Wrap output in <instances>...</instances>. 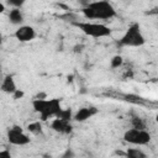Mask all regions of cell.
Returning <instances> with one entry per match:
<instances>
[{"label":"cell","mask_w":158,"mask_h":158,"mask_svg":"<svg viewBox=\"0 0 158 158\" xmlns=\"http://www.w3.org/2000/svg\"><path fill=\"white\" fill-rule=\"evenodd\" d=\"M81 14L88 20H104V21H109L117 15L115 7L107 0L89 1L88 5L81 7Z\"/></svg>","instance_id":"obj_1"},{"label":"cell","mask_w":158,"mask_h":158,"mask_svg":"<svg viewBox=\"0 0 158 158\" xmlns=\"http://www.w3.org/2000/svg\"><path fill=\"white\" fill-rule=\"evenodd\" d=\"M32 107L33 110L40 115L41 121H47L51 117H56L58 112L62 110L60 99L53 98V99H40L35 98L32 100Z\"/></svg>","instance_id":"obj_2"},{"label":"cell","mask_w":158,"mask_h":158,"mask_svg":"<svg viewBox=\"0 0 158 158\" xmlns=\"http://www.w3.org/2000/svg\"><path fill=\"white\" fill-rule=\"evenodd\" d=\"M75 27H78L84 35L93 37V38H104L110 37L112 31L109 26L99 22H90V21H75L73 22Z\"/></svg>","instance_id":"obj_3"},{"label":"cell","mask_w":158,"mask_h":158,"mask_svg":"<svg viewBox=\"0 0 158 158\" xmlns=\"http://www.w3.org/2000/svg\"><path fill=\"white\" fill-rule=\"evenodd\" d=\"M144 43H146V38L142 33L139 23L137 22L131 23L120 40V46L123 47H141Z\"/></svg>","instance_id":"obj_4"},{"label":"cell","mask_w":158,"mask_h":158,"mask_svg":"<svg viewBox=\"0 0 158 158\" xmlns=\"http://www.w3.org/2000/svg\"><path fill=\"white\" fill-rule=\"evenodd\" d=\"M151 133L146 128H130L123 133V141L135 146H146L151 142Z\"/></svg>","instance_id":"obj_5"},{"label":"cell","mask_w":158,"mask_h":158,"mask_svg":"<svg viewBox=\"0 0 158 158\" xmlns=\"http://www.w3.org/2000/svg\"><path fill=\"white\" fill-rule=\"evenodd\" d=\"M6 138L7 142L12 146H26L31 142V138L28 135H26L21 127L12 126L6 131Z\"/></svg>","instance_id":"obj_6"},{"label":"cell","mask_w":158,"mask_h":158,"mask_svg":"<svg viewBox=\"0 0 158 158\" xmlns=\"http://www.w3.org/2000/svg\"><path fill=\"white\" fill-rule=\"evenodd\" d=\"M36 36H37L36 30L30 25H20L14 32V37L19 42H31L36 38Z\"/></svg>","instance_id":"obj_7"},{"label":"cell","mask_w":158,"mask_h":158,"mask_svg":"<svg viewBox=\"0 0 158 158\" xmlns=\"http://www.w3.org/2000/svg\"><path fill=\"white\" fill-rule=\"evenodd\" d=\"M99 112V110L95 106H84L78 109L74 114H73V120L77 122H84L89 118H91L93 116H95Z\"/></svg>","instance_id":"obj_8"},{"label":"cell","mask_w":158,"mask_h":158,"mask_svg":"<svg viewBox=\"0 0 158 158\" xmlns=\"http://www.w3.org/2000/svg\"><path fill=\"white\" fill-rule=\"evenodd\" d=\"M51 128L54 132H58L60 135H69L73 131V125L68 120H63L59 117H54L51 122Z\"/></svg>","instance_id":"obj_9"},{"label":"cell","mask_w":158,"mask_h":158,"mask_svg":"<svg viewBox=\"0 0 158 158\" xmlns=\"http://www.w3.org/2000/svg\"><path fill=\"white\" fill-rule=\"evenodd\" d=\"M16 89H17V86H16V81H15L14 77L10 75V74L5 75L2 78V80H1V83H0V90L2 93H5V94L12 95Z\"/></svg>","instance_id":"obj_10"},{"label":"cell","mask_w":158,"mask_h":158,"mask_svg":"<svg viewBox=\"0 0 158 158\" xmlns=\"http://www.w3.org/2000/svg\"><path fill=\"white\" fill-rule=\"evenodd\" d=\"M7 17H9V21H10L12 25H16V26L22 25L23 21H25V17H23V14H22L21 9H16V7H12V9L9 11Z\"/></svg>","instance_id":"obj_11"},{"label":"cell","mask_w":158,"mask_h":158,"mask_svg":"<svg viewBox=\"0 0 158 158\" xmlns=\"http://www.w3.org/2000/svg\"><path fill=\"white\" fill-rule=\"evenodd\" d=\"M125 157L128 158H146V153L139 148H127L125 151Z\"/></svg>","instance_id":"obj_12"},{"label":"cell","mask_w":158,"mask_h":158,"mask_svg":"<svg viewBox=\"0 0 158 158\" xmlns=\"http://www.w3.org/2000/svg\"><path fill=\"white\" fill-rule=\"evenodd\" d=\"M27 131L32 135H40L42 133V123L40 121H35L27 125Z\"/></svg>","instance_id":"obj_13"},{"label":"cell","mask_w":158,"mask_h":158,"mask_svg":"<svg viewBox=\"0 0 158 158\" xmlns=\"http://www.w3.org/2000/svg\"><path fill=\"white\" fill-rule=\"evenodd\" d=\"M56 117H59V118L70 121V120H73V111H72V109H69V107H67V109H63V107H62V110L58 112V115H57Z\"/></svg>","instance_id":"obj_14"},{"label":"cell","mask_w":158,"mask_h":158,"mask_svg":"<svg viewBox=\"0 0 158 158\" xmlns=\"http://www.w3.org/2000/svg\"><path fill=\"white\" fill-rule=\"evenodd\" d=\"M122 64H123V58H122V56H120V54H116V56H114V57L110 59V67H111L112 69L120 68Z\"/></svg>","instance_id":"obj_15"},{"label":"cell","mask_w":158,"mask_h":158,"mask_svg":"<svg viewBox=\"0 0 158 158\" xmlns=\"http://www.w3.org/2000/svg\"><path fill=\"white\" fill-rule=\"evenodd\" d=\"M131 123H132V127H133V128H146V122H144L141 117L135 116V117L131 120Z\"/></svg>","instance_id":"obj_16"},{"label":"cell","mask_w":158,"mask_h":158,"mask_svg":"<svg viewBox=\"0 0 158 158\" xmlns=\"http://www.w3.org/2000/svg\"><path fill=\"white\" fill-rule=\"evenodd\" d=\"M27 0H6V4L11 7H16V9H21Z\"/></svg>","instance_id":"obj_17"},{"label":"cell","mask_w":158,"mask_h":158,"mask_svg":"<svg viewBox=\"0 0 158 158\" xmlns=\"http://www.w3.org/2000/svg\"><path fill=\"white\" fill-rule=\"evenodd\" d=\"M25 96V93L22 91V90H20V89H16L15 91H14V94H12V98L15 99V100H19V99H22Z\"/></svg>","instance_id":"obj_18"},{"label":"cell","mask_w":158,"mask_h":158,"mask_svg":"<svg viewBox=\"0 0 158 158\" xmlns=\"http://www.w3.org/2000/svg\"><path fill=\"white\" fill-rule=\"evenodd\" d=\"M0 158H11V153L9 149H2L0 151Z\"/></svg>","instance_id":"obj_19"},{"label":"cell","mask_w":158,"mask_h":158,"mask_svg":"<svg viewBox=\"0 0 158 158\" xmlns=\"http://www.w3.org/2000/svg\"><path fill=\"white\" fill-rule=\"evenodd\" d=\"M73 156H74V153H73L72 151H69V149L63 154V157H64V158H65V157H73Z\"/></svg>","instance_id":"obj_20"},{"label":"cell","mask_w":158,"mask_h":158,"mask_svg":"<svg viewBox=\"0 0 158 158\" xmlns=\"http://www.w3.org/2000/svg\"><path fill=\"white\" fill-rule=\"evenodd\" d=\"M4 11H5V4H2V2L0 1V15H1Z\"/></svg>","instance_id":"obj_21"}]
</instances>
